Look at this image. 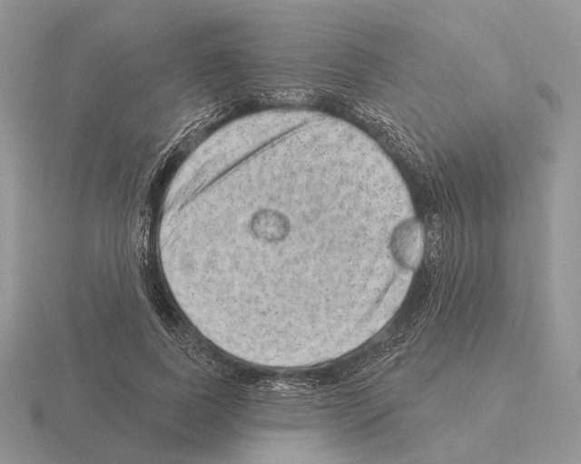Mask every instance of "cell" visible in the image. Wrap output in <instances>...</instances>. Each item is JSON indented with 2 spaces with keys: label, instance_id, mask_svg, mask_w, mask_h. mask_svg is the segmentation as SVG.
<instances>
[{
  "label": "cell",
  "instance_id": "1",
  "mask_svg": "<svg viewBox=\"0 0 581 464\" xmlns=\"http://www.w3.org/2000/svg\"><path fill=\"white\" fill-rule=\"evenodd\" d=\"M421 231L419 224L409 222L400 227L393 240L394 252L406 267L413 269L421 257Z\"/></svg>",
  "mask_w": 581,
  "mask_h": 464
}]
</instances>
